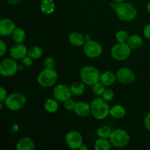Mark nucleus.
Masks as SVG:
<instances>
[{
  "mask_svg": "<svg viewBox=\"0 0 150 150\" xmlns=\"http://www.w3.org/2000/svg\"><path fill=\"white\" fill-rule=\"evenodd\" d=\"M91 114L96 120H103L110 115V108L108 102L103 98H97L91 103Z\"/></svg>",
  "mask_w": 150,
  "mask_h": 150,
  "instance_id": "nucleus-1",
  "label": "nucleus"
},
{
  "mask_svg": "<svg viewBox=\"0 0 150 150\" xmlns=\"http://www.w3.org/2000/svg\"><path fill=\"white\" fill-rule=\"evenodd\" d=\"M116 15L120 20L122 21H132L137 16V10L133 4L129 2L120 3L115 10Z\"/></svg>",
  "mask_w": 150,
  "mask_h": 150,
  "instance_id": "nucleus-2",
  "label": "nucleus"
},
{
  "mask_svg": "<svg viewBox=\"0 0 150 150\" xmlns=\"http://www.w3.org/2000/svg\"><path fill=\"white\" fill-rule=\"evenodd\" d=\"M100 73L95 66L86 65L80 71V79L85 84L92 86L100 81Z\"/></svg>",
  "mask_w": 150,
  "mask_h": 150,
  "instance_id": "nucleus-3",
  "label": "nucleus"
},
{
  "mask_svg": "<svg viewBox=\"0 0 150 150\" xmlns=\"http://www.w3.org/2000/svg\"><path fill=\"white\" fill-rule=\"evenodd\" d=\"M58 80V73L54 68H45L40 72L37 81L41 86L45 88L52 87L57 83Z\"/></svg>",
  "mask_w": 150,
  "mask_h": 150,
  "instance_id": "nucleus-4",
  "label": "nucleus"
},
{
  "mask_svg": "<svg viewBox=\"0 0 150 150\" xmlns=\"http://www.w3.org/2000/svg\"><path fill=\"white\" fill-rule=\"evenodd\" d=\"M4 103L6 107L10 111H17L25 106L26 103V98L21 92H16L9 95Z\"/></svg>",
  "mask_w": 150,
  "mask_h": 150,
  "instance_id": "nucleus-5",
  "label": "nucleus"
},
{
  "mask_svg": "<svg viewBox=\"0 0 150 150\" xmlns=\"http://www.w3.org/2000/svg\"><path fill=\"white\" fill-rule=\"evenodd\" d=\"M109 141L114 147L123 148L129 144L130 136L125 130L120 128L115 129L111 131Z\"/></svg>",
  "mask_w": 150,
  "mask_h": 150,
  "instance_id": "nucleus-6",
  "label": "nucleus"
},
{
  "mask_svg": "<svg viewBox=\"0 0 150 150\" xmlns=\"http://www.w3.org/2000/svg\"><path fill=\"white\" fill-rule=\"evenodd\" d=\"M131 48L127 43H117L111 50V57L117 61H125L130 57Z\"/></svg>",
  "mask_w": 150,
  "mask_h": 150,
  "instance_id": "nucleus-7",
  "label": "nucleus"
},
{
  "mask_svg": "<svg viewBox=\"0 0 150 150\" xmlns=\"http://www.w3.org/2000/svg\"><path fill=\"white\" fill-rule=\"evenodd\" d=\"M18 70V66L16 59L13 58H6L0 63V74L1 76L9 78L13 76Z\"/></svg>",
  "mask_w": 150,
  "mask_h": 150,
  "instance_id": "nucleus-8",
  "label": "nucleus"
},
{
  "mask_svg": "<svg viewBox=\"0 0 150 150\" xmlns=\"http://www.w3.org/2000/svg\"><path fill=\"white\" fill-rule=\"evenodd\" d=\"M83 51L87 57L95 59L101 56L103 53V47L100 43L92 40L90 41L85 42L83 45Z\"/></svg>",
  "mask_w": 150,
  "mask_h": 150,
  "instance_id": "nucleus-9",
  "label": "nucleus"
},
{
  "mask_svg": "<svg viewBox=\"0 0 150 150\" xmlns=\"http://www.w3.org/2000/svg\"><path fill=\"white\" fill-rule=\"evenodd\" d=\"M83 136L76 130H70L65 135V143L72 149H79L83 144Z\"/></svg>",
  "mask_w": 150,
  "mask_h": 150,
  "instance_id": "nucleus-10",
  "label": "nucleus"
},
{
  "mask_svg": "<svg viewBox=\"0 0 150 150\" xmlns=\"http://www.w3.org/2000/svg\"><path fill=\"white\" fill-rule=\"evenodd\" d=\"M72 95L73 94L70 87L63 83L57 85L53 90V96L59 102H65L67 100L71 98Z\"/></svg>",
  "mask_w": 150,
  "mask_h": 150,
  "instance_id": "nucleus-11",
  "label": "nucleus"
},
{
  "mask_svg": "<svg viewBox=\"0 0 150 150\" xmlns=\"http://www.w3.org/2000/svg\"><path fill=\"white\" fill-rule=\"evenodd\" d=\"M117 79L119 82L123 84H130L134 82L136 79V74L129 67H121L117 70Z\"/></svg>",
  "mask_w": 150,
  "mask_h": 150,
  "instance_id": "nucleus-12",
  "label": "nucleus"
},
{
  "mask_svg": "<svg viewBox=\"0 0 150 150\" xmlns=\"http://www.w3.org/2000/svg\"><path fill=\"white\" fill-rule=\"evenodd\" d=\"M9 53L14 59H22L27 56L28 49L23 43H16L10 47Z\"/></svg>",
  "mask_w": 150,
  "mask_h": 150,
  "instance_id": "nucleus-13",
  "label": "nucleus"
},
{
  "mask_svg": "<svg viewBox=\"0 0 150 150\" xmlns=\"http://www.w3.org/2000/svg\"><path fill=\"white\" fill-rule=\"evenodd\" d=\"M17 27L13 20L10 18H2L0 21V35L1 36H10Z\"/></svg>",
  "mask_w": 150,
  "mask_h": 150,
  "instance_id": "nucleus-14",
  "label": "nucleus"
},
{
  "mask_svg": "<svg viewBox=\"0 0 150 150\" xmlns=\"http://www.w3.org/2000/svg\"><path fill=\"white\" fill-rule=\"evenodd\" d=\"M75 113L80 117H86L91 114V105L85 101H79L76 103L74 109Z\"/></svg>",
  "mask_w": 150,
  "mask_h": 150,
  "instance_id": "nucleus-15",
  "label": "nucleus"
},
{
  "mask_svg": "<svg viewBox=\"0 0 150 150\" xmlns=\"http://www.w3.org/2000/svg\"><path fill=\"white\" fill-rule=\"evenodd\" d=\"M16 148L17 150H34L35 149V143L32 138L24 136L19 139Z\"/></svg>",
  "mask_w": 150,
  "mask_h": 150,
  "instance_id": "nucleus-16",
  "label": "nucleus"
},
{
  "mask_svg": "<svg viewBox=\"0 0 150 150\" xmlns=\"http://www.w3.org/2000/svg\"><path fill=\"white\" fill-rule=\"evenodd\" d=\"M68 40L72 45L80 47L85 43L84 35L79 32H73L69 35Z\"/></svg>",
  "mask_w": 150,
  "mask_h": 150,
  "instance_id": "nucleus-17",
  "label": "nucleus"
},
{
  "mask_svg": "<svg viewBox=\"0 0 150 150\" xmlns=\"http://www.w3.org/2000/svg\"><path fill=\"white\" fill-rule=\"evenodd\" d=\"M116 80H117V75L110 70H107L101 73L100 81L106 87V86H110L114 84Z\"/></svg>",
  "mask_w": 150,
  "mask_h": 150,
  "instance_id": "nucleus-18",
  "label": "nucleus"
},
{
  "mask_svg": "<svg viewBox=\"0 0 150 150\" xmlns=\"http://www.w3.org/2000/svg\"><path fill=\"white\" fill-rule=\"evenodd\" d=\"M55 2L54 0H41L40 10L42 14L51 15L55 10Z\"/></svg>",
  "mask_w": 150,
  "mask_h": 150,
  "instance_id": "nucleus-19",
  "label": "nucleus"
},
{
  "mask_svg": "<svg viewBox=\"0 0 150 150\" xmlns=\"http://www.w3.org/2000/svg\"><path fill=\"white\" fill-rule=\"evenodd\" d=\"M110 115L114 119L120 120L126 115V109L121 105H114L110 109Z\"/></svg>",
  "mask_w": 150,
  "mask_h": 150,
  "instance_id": "nucleus-20",
  "label": "nucleus"
},
{
  "mask_svg": "<svg viewBox=\"0 0 150 150\" xmlns=\"http://www.w3.org/2000/svg\"><path fill=\"white\" fill-rule=\"evenodd\" d=\"M127 43L131 49H138L143 45V39L140 35L135 34L130 35Z\"/></svg>",
  "mask_w": 150,
  "mask_h": 150,
  "instance_id": "nucleus-21",
  "label": "nucleus"
},
{
  "mask_svg": "<svg viewBox=\"0 0 150 150\" xmlns=\"http://www.w3.org/2000/svg\"><path fill=\"white\" fill-rule=\"evenodd\" d=\"M59 101L55 98H48L45 100L44 103V108L47 112L50 114H54L59 109Z\"/></svg>",
  "mask_w": 150,
  "mask_h": 150,
  "instance_id": "nucleus-22",
  "label": "nucleus"
},
{
  "mask_svg": "<svg viewBox=\"0 0 150 150\" xmlns=\"http://www.w3.org/2000/svg\"><path fill=\"white\" fill-rule=\"evenodd\" d=\"M12 39L16 43H22L26 39V32L21 27H16L11 35Z\"/></svg>",
  "mask_w": 150,
  "mask_h": 150,
  "instance_id": "nucleus-23",
  "label": "nucleus"
},
{
  "mask_svg": "<svg viewBox=\"0 0 150 150\" xmlns=\"http://www.w3.org/2000/svg\"><path fill=\"white\" fill-rule=\"evenodd\" d=\"M111 144L110 142L109 139H105V138H100L97 139L95 143V150H109L111 148Z\"/></svg>",
  "mask_w": 150,
  "mask_h": 150,
  "instance_id": "nucleus-24",
  "label": "nucleus"
},
{
  "mask_svg": "<svg viewBox=\"0 0 150 150\" xmlns=\"http://www.w3.org/2000/svg\"><path fill=\"white\" fill-rule=\"evenodd\" d=\"M83 81H76L70 86L72 94L76 96H81L84 93L86 86Z\"/></svg>",
  "mask_w": 150,
  "mask_h": 150,
  "instance_id": "nucleus-25",
  "label": "nucleus"
},
{
  "mask_svg": "<svg viewBox=\"0 0 150 150\" xmlns=\"http://www.w3.org/2000/svg\"><path fill=\"white\" fill-rule=\"evenodd\" d=\"M27 55L32 57L33 59H38L42 57V49L40 46L34 45V46L31 47L29 49H28Z\"/></svg>",
  "mask_w": 150,
  "mask_h": 150,
  "instance_id": "nucleus-26",
  "label": "nucleus"
},
{
  "mask_svg": "<svg viewBox=\"0 0 150 150\" xmlns=\"http://www.w3.org/2000/svg\"><path fill=\"white\" fill-rule=\"evenodd\" d=\"M111 129L107 125H103L98 128L97 130V135L98 137L105 138V139H109L111 133Z\"/></svg>",
  "mask_w": 150,
  "mask_h": 150,
  "instance_id": "nucleus-27",
  "label": "nucleus"
},
{
  "mask_svg": "<svg viewBox=\"0 0 150 150\" xmlns=\"http://www.w3.org/2000/svg\"><path fill=\"white\" fill-rule=\"evenodd\" d=\"M130 37L128 32L125 30H120L116 33V40L119 43H127L128 38Z\"/></svg>",
  "mask_w": 150,
  "mask_h": 150,
  "instance_id": "nucleus-28",
  "label": "nucleus"
},
{
  "mask_svg": "<svg viewBox=\"0 0 150 150\" xmlns=\"http://www.w3.org/2000/svg\"><path fill=\"white\" fill-rule=\"evenodd\" d=\"M105 86L101 83L100 81H98V83H95L92 86V91L93 94H95L97 96H102L103 93L105 91Z\"/></svg>",
  "mask_w": 150,
  "mask_h": 150,
  "instance_id": "nucleus-29",
  "label": "nucleus"
},
{
  "mask_svg": "<svg viewBox=\"0 0 150 150\" xmlns=\"http://www.w3.org/2000/svg\"><path fill=\"white\" fill-rule=\"evenodd\" d=\"M102 98L107 102H110L114 98V91L110 89H105L102 95Z\"/></svg>",
  "mask_w": 150,
  "mask_h": 150,
  "instance_id": "nucleus-30",
  "label": "nucleus"
},
{
  "mask_svg": "<svg viewBox=\"0 0 150 150\" xmlns=\"http://www.w3.org/2000/svg\"><path fill=\"white\" fill-rule=\"evenodd\" d=\"M55 64H56L55 60H54V58H52V57H46L43 62V65L45 68H50V69L54 68Z\"/></svg>",
  "mask_w": 150,
  "mask_h": 150,
  "instance_id": "nucleus-31",
  "label": "nucleus"
},
{
  "mask_svg": "<svg viewBox=\"0 0 150 150\" xmlns=\"http://www.w3.org/2000/svg\"><path fill=\"white\" fill-rule=\"evenodd\" d=\"M76 105V103L71 98L67 100L65 102H64V107L67 111H74Z\"/></svg>",
  "mask_w": 150,
  "mask_h": 150,
  "instance_id": "nucleus-32",
  "label": "nucleus"
},
{
  "mask_svg": "<svg viewBox=\"0 0 150 150\" xmlns=\"http://www.w3.org/2000/svg\"><path fill=\"white\" fill-rule=\"evenodd\" d=\"M22 65L25 67H30L33 64V59L30 57L29 56H26L24 58L21 59Z\"/></svg>",
  "mask_w": 150,
  "mask_h": 150,
  "instance_id": "nucleus-33",
  "label": "nucleus"
},
{
  "mask_svg": "<svg viewBox=\"0 0 150 150\" xmlns=\"http://www.w3.org/2000/svg\"><path fill=\"white\" fill-rule=\"evenodd\" d=\"M7 96L8 95H7V89L3 86H1L0 87V102H4L5 100L7 99Z\"/></svg>",
  "mask_w": 150,
  "mask_h": 150,
  "instance_id": "nucleus-34",
  "label": "nucleus"
},
{
  "mask_svg": "<svg viewBox=\"0 0 150 150\" xmlns=\"http://www.w3.org/2000/svg\"><path fill=\"white\" fill-rule=\"evenodd\" d=\"M7 50V45L2 40H1V41H0V55H1V57H3L6 54Z\"/></svg>",
  "mask_w": 150,
  "mask_h": 150,
  "instance_id": "nucleus-35",
  "label": "nucleus"
},
{
  "mask_svg": "<svg viewBox=\"0 0 150 150\" xmlns=\"http://www.w3.org/2000/svg\"><path fill=\"white\" fill-rule=\"evenodd\" d=\"M144 124L145 128L150 131V112L148 113L145 117L144 120Z\"/></svg>",
  "mask_w": 150,
  "mask_h": 150,
  "instance_id": "nucleus-36",
  "label": "nucleus"
},
{
  "mask_svg": "<svg viewBox=\"0 0 150 150\" xmlns=\"http://www.w3.org/2000/svg\"><path fill=\"white\" fill-rule=\"evenodd\" d=\"M143 33L146 39L150 40V23L144 26L143 29Z\"/></svg>",
  "mask_w": 150,
  "mask_h": 150,
  "instance_id": "nucleus-37",
  "label": "nucleus"
},
{
  "mask_svg": "<svg viewBox=\"0 0 150 150\" xmlns=\"http://www.w3.org/2000/svg\"><path fill=\"white\" fill-rule=\"evenodd\" d=\"M7 1L11 5H16V4H19L22 0H7Z\"/></svg>",
  "mask_w": 150,
  "mask_h": 150,
  "instance_id": "nucleus-38",
  "label": "nucleus"
},
{
  "mask_svg": "<svg viewBox=\"0 0 150 150\" xmlns=\"http://www.w3.org/2000/svg\"><path fill=\"white\" fill-rule=\"evenodd\" d=\"M18 129H19L18 125L15 124V125H13L11 127V132L13 133H16V132L18 130Z\"/></svg>",
  "mask_w": 150,
  "mask_h": 150,
  "instance_id": "nucleus-39",
  "label": "nucleus"
},
{
  "mask_svg": "<svg viewBox=\"0 0 150 150\" xmlns=\"http://www.w3.org/2000/svg\"><path fill=\"white\" fill-rule=\"evenodd\" d=\"M85 38V42H87V41L92 40V38H91V36L89 35H84Z\"/></svg>",
  "mask_w": 150,
  "mask_h": 150,
  "instance_id": "nucleus-40",
  "label": "nucleus"
},
{
  "mask_svg": "<svg viewBox=\"0 0 150 150\" xmlns=\"http://www.w3.org/2000/svg\"><path fill=\"white\" fill-rule=\"evenodd\" d=\"M79 149H80V150H88V146H86V145L83 144H82L81 146L79 147Z\"/></svg>",
  "mask_w": 150,
  "mask_h": 150,
  "instance_id": "nucleus-41",
  "label": "nucleus"
},
{
  "mask_svg": "<svg viewBox=\"0 0 150 150\" xmlns=\"http://www.w3.org/2000/svg\"><path fill=\"white\" fill-rule=\"evenodd\" d=\"M113 1H115V2H117V3H122V2H124L125 0H113Z\"/></svg>",
  "mask_w": 150,
  "mask_h": 150,
  "instance_id": "nucleus-42",
  "label": "nucleus"
},
{
  "mask_svg": "<svg viewBox=\"0 0 150 150\" xmlns=\"http://www.w3.org/2000/svg\"><path fill=\"white\" fill-rule=\"evenodd\" d=\"M147 10L148 12H149V13L150 14V1L148 2L147 4Z\"/></svg>",
  "mask_w": 150,
  "mask_h": 150,
  "instance_id": "nucleus-43",
  "label": "nucleus"
}]
</instances>
